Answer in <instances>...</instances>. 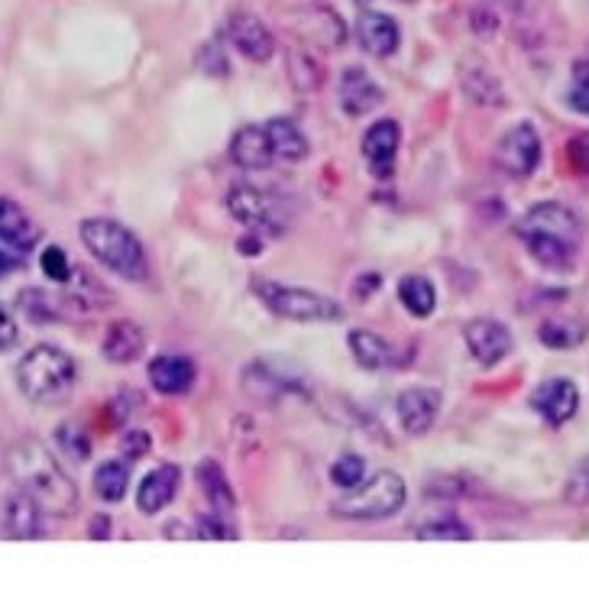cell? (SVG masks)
Instances as JSON below:
<instances>
[{
  "mask_svg": "<svg viewBox=\"0 0 589 599\" xmlns=\"http://www.w3.org/2000/svg\"><path fill=\"white\" fill-rule=\"evenodd\" d=\"M230 159L240 166V169H250V172H262L272 166L276 152L272 143L266 137V127H240L230 140Z\"/></svg>",
  "mask_w": 589,
  "mask_h": 599,
  "instance_id": "7402d4cb",
  "label": "cell"
},
{
  "mask_svg": "<svg viewBox=\"0 0 589 599\" xmlns=\"http://www.w3.org/2000/svg\"><path fill=\"white\" fill-rule=\"evenodd\" d=\"M563 152H567V162H570V169H573L577 176H589V133L570 137Z\"/></svg>",
  "mask_w": 589,
  "mask_h": 599,
  "instance_id": "ab89813d",
  "label": "cell"
},
{
  "mask_svg": "<svg viewBox=\"0 0 589 599\" xmlns=\"http://www.w3.org/2000/svg\"><path fill=\"white\" fill-rule=\"evenodd\" d=\"M149 386L159 392V396H184L194 389V379H198V367L194 360L179 357V353H162V357H152L149 360Z\"/></svg>",
  "mask_w": 589,
  "mask_h": 599,
  "instance_id": "2e32d148",
  "label": "cell"
},
{
  "mask_svg": "<svg viewBox=\"0 0 589 599\" xmlns=\"http://www.w3.org/2000/svg\"><path fill=\"white\" fill-rule=\"evenodd\" d=\"M379 289H382V276H379V272H372V269H369V272H360V276L353 279V299L357 301L372 299Z\"/></svg>",
  "mask_w": 589,
  "mask_h": 599,
  "instance_id": "b9f144b4",
  "label": "cell"
},
{
  "mask_svg": "<svg viewBox=\"0 0 589 599\" xmlns=\"http://www.w3.org/2000/svg\"><path fill=\"white\" fill-rule=\"evenodd\" d=\"M292 30L308 46H318V49H328V52L340 49L347 42V23L331 7H305V10H298L292 17Z\"/></svg>",
  "mask_w": 589,
  "mask_h": 599,
  "instance_id": "7c38bea8",
  "label": "cell"
},
{
  "mask_svg": "<svg viewBox=\"0 0 589 599\" xmlns=\"http://www.w3.org/2000/svg\"><path fill=\"white\" fill-rule=\"evenodd\" d=\"M227 39H230V46L243 56V59H250V62H269L272 56H276V37H272V30L253 17V13H233L230 20H227Z\"/></svg>",
  "mask_w": 589,
  "mask_h": 599,
  "instance_id": "4fadbf2b",
  "label": "cell"
},
{
  "mask_svg": "<svg viewBox=\"0 0 589 599\" xmlns=\"http://www.w3.org/2000/svg\"><path fill=\"white\" fill-rule=\"evenodd\" d=\"M441 389L435 386H408L399 392L396 399V412H399V421L406 428V435L411 438H421L435 428L438 415H441Z\"/></svg>",
  "mask_w": 589,
  "mask_h": 599,
  "instance_id": "8fae6325",
  "label": "cell"
},
{
  "mask_svg": "<svg viewBox=\"0 0 589 599\" xmlns=\"http://www.w3.org/2000/svg\"><path fill=\"white\" fill-rule=\"evenodd\" d=\"M227 211L233 214V221H240L247 230H259V233H279L286 227L282 204L262 188L233 186L227 194Z\"/></svg>",
  "mask_w": 589,
  "mask_h": 599,
  "instance_id": "52a82bcc",
  "label": "cell"
},
{
  "mask_svg": "<svg viewBox=\"0 0 589 599\" xmlns=\"http://www.w3.org/2000/svg\"><path fill=\"white\" fill-rule=\"evenodd\" d=\"M382 88L363 72V69H347L340 78V108L350 117H363L382 104Z\"/></svg>",
  "mask_w": 589,
  "mask_h": 599,
  "instance_id": "603a6c76",
  "label": "cell"
},
{
  "mask_svg": "<svg viewBox=\"0 0 589 599\" xmlns=\"http://www.w3.org/2000/svg\"><path fill=\"white\" fill-rule=\"evenodd\" d=\"M198 66H201L204 76L211 78L230 76V62H227V56H223L221 42H204V46L198 49Z\"/></svg>",
  "mask_w": 589,
  "mask_h": 599,
  "instance_id": "8d00e7d4",
  "label": "cell"
},
{
  "mask_svg": "<svg viewBox=\"0 0 589 599\" xmlns=\"http://www.w3.org/2000/svg\"><path fill=\"white\" fill-rule=\"evenodd\" d=\"M463 84H467V94H470L473 101H479V104H506L502 84L489 76L486 69H473V76L463 78Z\"/></svg>",
  "mask_w": 589,
  "mask_h": 599,
  "instance_id": "836d02e7",
  "label": "cell"
},
{
  "mask_svg": "<svg viewBox=\"0 0 589 599\" xmlns=\"http://www.w3.org/2000/svg\"><path fill=\"white\" fill-rule=\"evenodd\" d=\"M13 266H17V260H13V257H10V253H7V250L0 247V279H3V276H7V272L13 269Z\"/></svg>",
  "mask_w": 589,
  "mask_h": 599,
  "instance_id": "7dc6e473",
  "label": "cell"
},
{
  "mask_svg": "<svg viewBox=\"0 0 589 599\" xmlns=\"http://www.w3.org/2000/svg\"><path fill=\"white\" fill-rule=\"evenodd\" d=\"M516 233L525 243L528 257L548 272H570L580 260L583 224L577 211H570L567 204L557 201L535 204L516 224Z\"/></svg>",
  "mask_w": 589,
  "mask_h": 599,
  "instance_id": "7a4b0ae2",
  "label": "cell"
},
{
  "mask_svg": "<svg viewBox=\"0 0 589 599\" xmlns=\"http://www.w3.org/2000/svg\"><path fill=\"white\" fill-rule=\"evenodd\" d=\"M20 311L33 321V325H52L56 318H59V308H56V301L49 299L42 289H23L20 292Z\"/></svg>",
  "mask_w": 589,
  "mask_h": 599,
  "instance_id": "1f68e13d",
  "label": "cell"
},
{
  "mask_svg": "<svg viewBox=\"0 0 589 599\" xmlns=\"http://www.w3.org/2000/svg\"><path fill=\"white\" fill-rule=\"evenodd\" d=\"M101 350H104V357L111 363H120V367L137 363L143 357V350H147V335H143V328L137 321H113L111 328L104 331Z\"/></svg>",
  "mask_w": 589,
  "mask_h": 599,
  "instance_id": "cb8c5ba5",
  "label": "cell"
},
{
  "mask_svg": "<svg viewBox=\"0 0 589 599\" xmlns=\"http://www.w3.org/2000/svg\"><path fill=\"white\" fill-rule=\"evenodd\" d=\"M152 448V438H149L143 428H130L123 438H120V453H123V460H143Z\"/></svg>",
  "mask_w": 589,
  "mask_h": 599,
  "instance_id": "f35d334b",
  "label": "cell"
},
{
  "mask_svg": "<svg viewBox=\"0 0 589 599\" xmlns=\"http://www.w3.org/2000/svg\"><path fill=\"white\" fill-rule=\"evenodd\" d=\"M528 402L535 412L541 415L545 425L563 428L573 415L580 412V389H577V382L557 376V379H545L541 386H535Z\"/></svg>",
  "mask_w": 589,
  "mask_h": 599,
  "instance_id": "30bf717a",
  "label": "cell"
},
{
  "mask_svg": "<svg viewBox=\"0 0 589 599\" xmlns=\"http://www.w3.org/2000/svg\"><path fill=\"white\" fill-rule=\"evenodd\" d=\"M243 392H247L253 402L276 406V402L286 399V396H305V386H301V379H294V376L279 373L272 363L257 360V363H250V367L243 370Z\"/></svg>",
  "mask_w": 589,
  "mask_h": 599,
  "instance_id": "5bb4252c",
  "label": "cell"
},
{
  "mask_svg": "<svg viewBox=\"0 0 589 599\" xmlns=\"http://www.w3.org/2000/svg\"><path fill=\"white\" fill-rule=\"evenodd\" d=\"M463 340H467L470 357L477 360L482 370L499 367V363L512 353V347H516L512 331H509L502 321H496V318H477V321H470V325L463 328Z\"/></svg>",
  "mask_w": 589,
  "mask_h": 599,
  "instance_id": "9c48e42d",
  "label": "cell"
},
{
  "mask_svg": "<svg viewBox=\"0 0 589 599\" xmlns=\"http://www.w3.org/2000/svg\"><path fill=\"white\" fill-rule=\"evenodd\" d=\"M130 489V470L123 460H104L94 470V492L101 502H120Z\"/></svg>",
  "mask_w": 589,
  "mask_h": 599,
  "instance_id": "f1b7e54d",
  "label": "cell"
},
{
  "mask_svg": "<svg viewBox=\"0 0 589 599\" xmlns=\"http://www.w3.org/2000/svg\"><path fill=\"white\" fill-rule=\"evenodd\" d=\"M367 480V460L360 453H343L331 463V483L340 489H353Z\"/></svg>",
  "mask_w": 589,
  "mask_h": 599,
  "instance_id": "d6a6232c",
  "label": "cell"
},
{
  "mask_svg": "<svg viewBox=\"0 0 589 599\" xmlns=\"http://www.w3.org/2000/svg\"><path fill=\"white\" fill-rule=\"evenodd\" d=\"M567 496L570 499H577V502H589V460L570 477V489H567Z\"/></svg>",
  "mask_w": 589,
  "mask_h": 599,
  "instance_id": "ee69618b",
  "label": "cell"
},
{
  "mask_svg": "<svg viewBox=\"0 0 589 599\" xmlns=\"http://www.w3.org/2000/svg\"><path fill=\"white\" fill-rule=\"evenodd\" d=\"M194 480H198L201 496L208 499V506L214 512L227 516V512L237 509V492L230 487V480H227V473H223V467L218 460H201L198 470H194Z\"/></svg>",
  "mask_w": 589,
  "mask_h": 599,
  "instance_id": "d4e9b609",
  "label": "cell"
},
{
  "mask_svg": "<svg viewBox=\"0 0 589 599\" xmlns=\"http://www.w3.org/2000/svg\"><path fill=\"white\" fill-rule=\"evenodd\" d=\"M56 445L62 453H69L72 460H88L91 457V438L84 435V428H78L72 421H66V425H59V431H56Z\"/></svg>",
  "mask_w": 589,
  "mask_h": 599,
  "instance_id": "e575fe53",
  "label": "cell"
},
{
  "mask_svg": "<svg viewBox=\"0 0 589 599\" xmlns=\"http://www.w3.org/2000/svg\"><path fill=\"white\" fill-rule=\"evenodd\" d=\"M20 338V328H17V321H13V315L0 305V353L3 350H10L13 343Z\"/></svg>",
  "mask_w": 589,
  "mask_h": 599,
  "instance_id": "7bdbcfd3",
  "label": "cell"
},
{
  "mask_svg": "<svg viewBox=\"0 0 589 599\" xmlns=\"http://www.w3.org/2000/svg\"><path fill=\"white\" fill-rule=\"evenodd\" d=\"M496 166L509 179H528L541 166V137L531 123H516L509 127L499 143H496Z\"/></svg>",
  "mask_w": 589,
  "mask_h": 599,
  "instance_id": "ba28073f",
  "label": "cell"
},
{
  "mask_svg": "<svg viewBox=\"0 0 589 599\" xmlns=\"http://www.w3.org/2000/svg\"><path fill=\"white\" fill-rule=\"evenodd\" d=\"M289 78L298 91H318L325 84V69L308 56V52H292L289 56Z\"/></svg>",
  "mask_w": 589,
  "mask_h": 599,
  "instance_id": "4dcf8cb0",
  "label": "cell"
},
{
  "mask_svg": "<svg viewBox=\"0 0 589 599\" xmlns=\"http://www.w3.org/2000/svg\"><path fill=\"white\" fill-rule=\"evenodd\" d=\"M415 538H421V541H470L473 531H470V525L460 522L453 512H443L438 519H428V522L418 525Z\"/></svg>",
  "mask_w": 589,
  "mask_h": 599,
  "instance_id": "f546056e",
  "label": "cell"
},
{
  "mask_svg": "<svg viewBox=\"0 0 589 599\" xmlns=\"http://www.w3.org/2000/svg\"><path fill=\"white\" fill-rule=\"evenodd\" d=\"M81 243L88 247V253L101 262L104 269L117 272L120 279L130 282H143L149 276V260L140 237L123 227L113 218H88L78 227Z\"/></svg>",
  "mask_w": 589,
  "mask_h": 599,
  "instance_id": "3957f363",
  "label": "cell"
},
{
  "mask_svg": "<svg viewBox=\"0 0 589 599\" xmlns=\"http://www.w3.org/2000/svg\"><path fill=\"white\" fill-rule=\"evenodd\" d=\"M3 470L13 487L33 496L42 512L49 516H74L78 512V489L69 473L59 467L56 453L37 438H20L3 453Z\"/></svg>",
  "mask_w": 589,
  "mask_h": 599,
  "instance_id": "6da1fadb",
  "label": "cell"
},
{
  "mask_svg": "<svg viewBox=\"0 0 589 599\" xmlns=\"http://www.w3.org/2000/svg\"><path fill=\"white\" fill-rule=\"evenodd\" d=\"M347 340H350L353 360H357L363 370H396V367L406 363V360L399 357V350L382 338V335H376V331L357 328V331H350V338Z\"/></svg>",
  "mask_w": 589,
  "mask_h": 599,
  "instance_id": "44dd1931",
  "label": "cell"
},
{
  "mask_svg": "<svg viewBox=\"0 0 589 599\" xmlns=\"http://www.w3.org/2000/svg\"><path fill=\"white\" fill-rule=\"evenodd\" d=\"M402 147V127L389 117L376 120L363 133V156H367L369 169L376 179H389L392 176V166H396V156Z\"/></svg>",
  "mask_w": 589,
  "mask_h": 599,
  "instance_id": "9a60e30c",
  "label": "cell"
},
{
  "mask_svg": "<svg viewBox=\"0 0 589 599\" xmlns=\"http://www.w3.org/2000/svg\"><path fill=\"white\" fill-rule=\"evenodd\" d=\"M357 39H360L363 52L376 56V59H389L402 46V30H399V23L389 13L367 10L360 17V23H357Z\"/></svg>",
  "mask_w": 589,
  "mask_h": 599,
  "instance_id": "d6986e66",
  "label": "cell"
},
{
  "mask_svg": "<svg viewBox=\"0 0 589 599\" xmlns=\"http://www.w3.org/2000/svg\"><path fill=\"white\" fill-rule=\"evenodd\" d=\"M111 516H94V519H91V538H94V541H104V538H111Z\"/></svg>",
  "mask_w": 589,
  "mask_h": 599,
  "instance_id": "bcb514c9",
  "label": "cell"
},
{
  "mask_svg": "<svg viewBox=\"0 0 589 599\" xmlns=\"http://www.w3.org/2000/svg\"><path fill=\"white\" fill-rule=\"evenodd\" d=\"M39 269H42L52 282H59V286H66L74 272L72 260H69V253H66L62 247H46V250L39 253Z\"/></svg>",
  "mask_w": 589,
  "mask_h": 599,
  "instance_id": "d590c367",
  "label": "cell"
},
{
  "mask_svg": "<svg viewBox=\"0 0 589 599\" xmlns=\"http://www.w3.org/2000/svg\"><path fill=\"white\" fill-rule=\"evenodd\" d=\"M402 3H415V0H402Z\"/></svg>",
  "mask_w": 589,
  "mask_h": 599,
  "instance_id": "c3c4849f",
  "label": "cell"
},
{
  "mask_svg": "<svg viewBox=\"0 0 589 599\" xmlns=\"http://www.w3.org/2000/svg\"><path fill=\"white\" fill-rule=\"evenodd\" d=\"M194 535H198L201 541H233V538H237L233 525L223 522L221 512H214V516H201V519L194 522Z\"/></svg>",
  "mask_w": 589,
  "mask_h": 599,
  "instance_id": "74e56055",
  "label": "cell"
},
{
  "mask_svg": "<svg viewBox=\"0 0 589 599\" xmlns=\"http://www.w3.org/2000/svg\"><path fill=\"white\" fill-rule=\"evenodd\" d=\"M42 230L30 218V211L23 204H17L13 198H0V243L13 253H30L39 243Z\"/></svg>",
  "mask_w": 589,
  "mask_h": 599,
  "instance_id": "e0dca14e",
  "label": "cell"
},
{
  "mask_svg": "<svg viewBox=\"0 0 589 599\" xmlns=\"http://www.w3.org/2000/svg\"><path fill=\"white\" fill-rule=\"evenodd\" d=\"M399 301L411 318H428L438 308V289L428 276H406L399 282Z\"/></svg>",
  "mask_w": 589,
  "mask_h": 599,
  "instance_id": "4316f807",
  "label": "cell"
},
{
  "mask_svg": "<svg viewBox=\"0 0 589 599\" xmlns=\"http://www.w3.org/2000/svg\"><path fill=\"white\" fill-rule=\"evenodd\" d=\"M74 373V360L66 350L39 343L17 363V386L37 406H59L72 392Z\"/></svg>",
  "mask_w": 589,
  "mask_h": 599,
  "instance_id": "277c9868",
  "label": "cell"
},
{
  "mask_svg": "<svg viewBox=\"0 0 589 599\" xmlns=\"http://www.w3.org/2000/svg\"><path fill=\"white\" fill-rule=\"evenodd\" d=\"M179 487H182V470H179L176 463H162V467L149 470L147 477L140 480V487H137V506H140V512H143V516L162 512V509L176 499Z\"/></svg>",
  "mask_w": 589,
  "mask_h": 599,
  "instance_id": "ac0fdd59",
  "label": "cell"
},
{
  "mask_svg": "<svg viewBox=\"0 0 589 599\" xmlns=\"http://www.w3.org/2000/svg\"><path fill=\"white\" fill-rule=\"evenodd\" d=\"M3 531H7V538H17V541L42 538V509L23 489L10 492L3 499Z\"/></svg>",
  "mask_w": 589,
  "mask_h": 599,
  "instance_id": "ffe728a7",
  "label": "cell"
},
{
  "mask_svg": "<svg viewBox=\"0 0 589 599\" xmlns=\"http://www.w3.org/2000/svg\"><path fill=\"white\" fill-rule=\"evenodd\" d=\"M266 137L272 143L276 159L282 162H301L308 156V137L301 133V127L289 120V117H272L266 123Z\"/></svg>",
  "mask_w": 589,
  "mask_h": 599,
  "instance_id": "484cf974",
  "label": "cell"
},
{
  "mask_svg": "<svg viewBox=\"0 0 589 599\" xmlns=\"http://www.w3.org/2000/svg\"><path fill=\"white\" fill-rule=\"evenodd\" d=\"M406 480L392 470H379L353 489H343V496L333 502L331 516L343 522H382L399 516L406 509Z\"/></svg>",
  "mask_w": 589,
  "mask_h": 599,
  "instance_id": "5b68a950",
  "label": "cell"
},
{
  "mask_svg": "<svg viewBox=\"0 0 589 599\" xmlns=\"http://www.w3.org/2000/svg\"><path fill=\"white\" fill-rule=\"evenodd\" d=\"M253 292L257 299L286 321H298V325H328V321H340L343 308L321 292L301 289V286H286V282H272V279H253Z\"/></svg>",
  "mask_w": 589,
  "mask_h": 599,
  "instance_id": "8992f818",
  "label": "cell"
},
{
  "mask_svg": "<svg viewBox=\"0 0 589 599\" xmlns=\"http://www.w3.org/2000/svg\"><path fill=\"white\" fill-rule=\"evenodd\" d=\"M573 91H570V108L580 113H587L589 117V62H580L577 69H573Z\"/></svg>",
  "mask_w": 589,
  "mask_h": 599,
  "instance_id": "60d3db41",
  "label": "cell"
},
{
  "mask_svg": "<svg viewBox=\"0 0 589 599\" xmlns=\"http://www.w3.org/2000/svg\"><path fill=\"white\" fill-rule=\"evenodd\" d=\"M589 328L577 318H548L541 321L538 328V340L548 347V350H573L587 340Z\"/></svg>",
  "mask_w": 589,
  "mask_h": 599,
  "instance_id": "83f0119b",
  "label": "cell"
},
{
  "mask_svg": "<svg viewBox=\"0 0 589 599\" xmlns=\"http://www.w3.org/2000/svg\"><path fill=\"white\" fill-rule=\"evenodd\" d=\"M262 250H266V233H259V230H247L237 240V253H243V257H259Z\"/></svg>",
  "mask_w": 589,
  "mask_h": 599,
  "instance_id": "f6af8a7d",
  "label": "cell"
}]
</instances>
